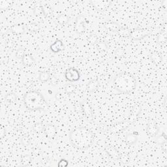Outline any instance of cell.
Masks as SVG:
<instances>
[{"label": "cell", "mask_w": 167, "mask_h": 167, "mask_svg": "<svg viewBox=\"0 0 167 167\" xmlns=\"http://www.w3.org/2000/svg\"><path fill=\"white\" fill-rule=\"evenodd\" d=\"M22 64L25 66H31L33 63H35V60L31 56V55L28 54H25L23 58H22Z\"/></svg>", "instance_id": "obj_15"}, {"label": "cell", "mask_w": 167, "mask_h": 167, "mask_svg": "<svg viewBox=\"0 0 167 167\" xmlns=\"http://www.w3.org/2000/svg\"><path fill=\"white\" fill-rule=\"evenodd\" d=\"M62 95L60 94V93H57V94H55V99H56V100H60L61 99H62Z\"/></svg>", "instance_id": "obj_41"}, {"label": "cell", "mask_w": 167, "mask_h": 167, "mask_svg": "<svg viewBox=\"0 0 167 167\" xmlns=\"http://www.w3.org/2000/svg\"><path fill=\"white\" fill-rule=\"evenodd\" d=\"M86 23H88V22L87 21L86 18L84 15H80L76 17L75 24V28L76 33L78 34L84 33Z\"/></svg>", "instance_id": "obj_6"}, {"label": "cell", "mask_w": 167, "mask_h": 167, "mask_svg": "<svg viewBox=\"0 0 167 167\" xmlns=\"http://www.w3.org/2000/svg\"><path fill=\"white\" fill-rule=\"evenodd\" d=\"M10 30L16 35H20L25 32V27L20 24H17L10 27Z\"/></svg>", "instance_id": "obj_14"}, {"label": "cell", "mask_w": 167, "mask_h": 167, "mask_svg": "<svg viewBox=\"0 0 167 167\" xmlns=\"http://www.w3.org/2000/svg\"><path fill=\"white\" fill-rule=\"evenodd\" d=\"M97 47L99 50H105L108 49V46L105 42H97Z\"/></svg>", "instance_id": "obj_31"}, {"label": "cell", "mask_w": 167, "mask_h": 167, "mask_svg": "<svg viewBox=\"0 0 167 167\" xmlns=\"http://www.w3.org/2000/svg\"><path fill=\"white\" fill-rule=\"evenodd\" d=\"M31 161V157L30 155H24L21 158L20 163L21 165L22 166H28V165H30V163Z\"/></svg>", "instance_id": "obj_25"}, {"label": "cell", "mask_w": 167, "mask_h": 167, "mask_svg": "<svg viewBox=\"0 0 167 167\" xmlns=\"http://www.w3.org/2000/svg\"><path fill=\"white\" fill-rule=\"evenodd\" d=\"M56 22L59 25H65L69 22V17L66 15H60L58 17Z\"/></svg>", "instance_id": "obj_21"}, {"label": "cell", "mask_w": 167, "mask_h": 167, "mask_svg": "<svg viewBox=\"0 0 167 167\" xmlns=\"http://www.w3.org/2000/svg\"><path fill=\"white\" fill-rule=\"evenodd\" d=\"M166 140H167V137L165 133H163L161 135H159V136H158L157 137V139H156V142H157V144H159L160 146L162 145L163 143L166 142Z\"/></svg>", "instance_id": "obj_28"}, {"label": "cell", "mask_w": 167, "mask_h": 167, "mask_svg": "<svg viewBox=\"0 0 167 167\" xmlns=\"http://www.w3.org/2000/svg\"><path fill=\"white\" fill-rule=\"evenodd\" d=\"M24 104L29 110L45 111L48 103L41 93L35 90L26 93L23 97Z\"/></svg>", "instance_id": "obj_3"}, {"label": "cell", "mask_w": 167, "mask_h": 167, "mask_svg": "<svg viewBox=\"0 0 167 167\" xmlns=\"http://www.w3.org/2000/svg\"><path fill=\"white\" fill-rule=\"evenodd\" d=\"M98 41V38L97 37L94 35V34H92V35H90L88 38V41L90 42L91 44H95L97 43Z\"/></svg>", "instance_id": "obj_35"}, {"label": "cell", "mask_w": 167, "mask_h": 167, "mask_svg": "<svg viewBox=\"0 0 167 167\" xmlns=\"http://www.w3.org/2000/svg\"><path fill=\"white\" fill-rule=\"evenodd\" d=\"M65 90L66 93H67L68 94H73L76 91V87L73 84H67L65 85Z\"/></svg>", "instance_id": "obj_27"}, {"label": "cell", "mask_w": 167, "mask_h": 167, "mask_svg": "<svg viewBox=\"0 0 167 167\" xmlns=\"http://www.w3.org/2000/svg\"><path fill=\"white\" fill-rule=\"evenodd\" d=\"M150 59L152 61V62L156 65L161 64V62H162V57H161L159 53L157 52H153L152 54L150 55Z\"/></svg>", "instance_id": "obj_17"}, {"label": "cell", "mask_w": 167, "mask_h": 167, "mask_svg": "<svg viewBox=\"0 0 167 167\" xmlns=\"http://www.w3.org/2000/svg\"><path fill=\"white\" fill-rule=\"evenodd\" d=\"M26 28H27L29 31H32V32H37V31H38L40 30V26H39L38 24L35 22L29 24H28L27 26H26Z\"/></svg>", "instance_id": "obj_24"}, {"label": "cell", "mask_w": 167, "mask_h": 167, "mask_svg": "<svg viewBox=\"0 0 167 167\" xmlns=\"http://www.w3.org/2000/svg\"><path fill=\"white\" fill-rule=\"evenodd\" d=\"M10 6H11V5H10V1H5V0L0 1V9L1 10H5Z\"/></svg>", "instance_id": "obj_30"}, {"label": "cell", "mask_w": 167, "mask_h": 167, "mask_svg": "<svg viewBox=\"0 0 167 167\" xmlns=\"http://www.w3.org/2000/svg\"><path fill=\"white\" fill-rule=\"evenodd\" d=\"M21 143L24 146H28L30 144V139L28 136H23L21 139Z\"/></svg>", "instance_id": "obj_32"}, {"label": "cell", "mask_w": 167, "mask_h": 167, "mask_svg": "<svg viewBox=\"0 0 167 167\" xmlns=\"http://www.w3.org/2000/svg\"><path fill=\"white\" fill-rule=\"evenodd\" d=\"M161 147H162V150L164 151V152H166V151H167V144H166V142H165V143H163V144L161 145Z\"/></svg>", "instance_id": "obj_40"}, {"label": "cell", "mask_w": 167, "mask_h": 167, "mask_svg": "<svg viewBox=\"0 0 167 167\" xmlns=\"http://www.w3.org/2000/svg\"><path fill=\"white\" fill-rule=\"evenodd\" d=\"M105 28L110 31H116L120 28V26L115 22H106L105 23Z\"/></svg>", "instance_id": "obj_16"}, {"label": "cell", "mask_w": 167, "mask_h": 167, "mask_svg": "<svg viewBox=\"0 0 167 167\" xmlns=\"http://www.w3.org/2000/svg\"><path fill=\"white\" fill-rule=\"evenodd\" d=\"M33 13L36 17L37 16H41L42 13V5H36L35 7L33 8Z\"/></svg>", "instance_id": "obj_29"}, {"label": "cell", "mask_w": 167, "mask_h": 167, "mask_svg": "<svg viewBox=\"0 0 167 167\" xmlns=\"http://www.w3.org/2000/svg\"><path fill=\"white\" fill-rule=\"evenodd\" d=\"M42 13H43V15L44 17H48V16L51 15L52 12L51 7L47 5H42Z\"/></svg>", "instance_id": "obj_26"}, {"label": "cell", "mask_w": 167, "mask_h": 167, "mask_svg": "<svg viewBox=\"0 0 167 167\" xmlns=\"http://www.w3.org/2000/svg\"><path fill=\"white\" fill-rule=\"evenodd\" d=\"M166 39V35H160L158 36L157 41H158V42H159V43H161V42H165Z\"/></svg>", "instance_id": "obj_38"}, {"label": "cell", "mask_w": 167, "mask_h": 167, "mask_svg": "<svg viewBox=\"0 0 167 167\" xmlns=\"http://www.w3.org/2000/svg\"><path fill=\"white\" fill-rule=\"evenodd\" d=\"M113 84L118 92L128 94L136 89L137 80L131 74L121 73L118 74L114 78Z\"/></svg>", "instance_id": "obj_2"}, {"label": "cell", "mask_w": 167, "mask_h": 167, "mask_svg": "<svg viewBox=\"0 0 167 167\" xmlns=\"http://www.w3.org/2000/svg\"><path fill=\"white\" fill-rule=\"evenodd\" d=\"M63 49H64V44H63V41L61 39L55 40V42H53L50 46V50L54 54H57V53L62 52Z\"/></svg>", "instance_id": "obj_11"}, {"label": "cell", "mask_w": 167, "mask_h": 167, "mask_svg": "<svg viewBox=\"0 0 167 167\" xmlns=\"http://www.w3.org/2000/svg\"><path fill=\"white\" fill-rule=\"evenodd\" d=\"M90 3L97 10L99 11H104L110 7L112 1L107 0H97V1H91Z\"/></svg>", "instance_id": "obj_7"}, {"label": "cell", "mask_w": 167, "mask_h": 167, "mask_svg": "<svg viewBox=\"0 0 167 167\" xmlns=\"http://www.w3.org/2000/svg\"><path fill=\"white\" fill-rule=\"evenodd\" d=\"M34 129L36 132H40L44 129V127H42L41 123H37L34 125Z\"/></svg>", "instance_id": "obj_37"}, {"label": "cell", "mask_w": 167, "mask_h": 167, "mask_svg": "<svg viewBox=\"0 0 167 167\" xmlns=\"http://www.w3.org/2000/svg\"><path fill=\"white\" fill-rule=\"evenodd\" d=\"M69 165L68 160L65 159H62L58 163V166L59 167H66Z\"/></svg>", "instance_id": "obj_34"}, {"label": "cell", "mask_w": 167, "mask_h": 167, "mask_svg": "<svg viewBox=\"0 0 167 167\" xmlns=\"http://www.w3.org/2000/svg\"><path fill=\"white\" fill-rule=\"evenodd\" d=\"M105 152L107 153V155L112 158L113 159L119 160L120 159V154L118 150L112 146H106L105 148Z\"/></svg>", "instance_id": "obj_12"}, {"label": "cell", "mask_w": 167, "mask_h": 167, "mask_svg": "<svg viewBox=\"0 0 167 167\" xmlns=\"http://www.w3.org/2000/svg\"><path fill=\"white\" fill-rule=\"evenodd\" d=\"M80 73L78 69L75 67H70L65 71V78L67 80L74 82H77L80 78Z\"/></svg>", "instance_id": "obj_4"}, {"label": "cell", "mask_w": 167, "mask_h": 167, "mask_svg": "<svg viewBox=\"0 0 167 167\" xmlns=\"http://www.w3.org/2000/svg\"><path fill=\"white\" fill-rule=\"evenodd\" d=\"M99 86V82L97 80H91L87 85V90L88 92L93 93L95 91Z\"/></svg>", "instance_id": "obj_19"}, {"label": "cell", "mask_w": 167, "mask_h": 167, "mask_svg": "<svg viewBox=\"0 0 167 167\" xmlns=\"http://www.w3.org/2000/svg\"><path fill=\"white\" fill-rule=\"evenodd\" d=\"M49 79H50V74L48 71H44L39 73V80H40L41 82H46L47 81L49 80Z\"/></svg>", "instance_id": "obj_20"}, {"label": "cell", "mask_w": 167, "mask_h": 167, "mask_svg": "<svg viewBox=\"0 0 167 167\" xmlns=\"http://www.w3.org/2000/svg\"><path fill=\"white\" fill-rule=\"evenodd\" d=\"M116 55L118 57H121L124 55V53H125V50L123 48H119L117 50H116Z\"/></svg>", "instance_id": "obj_36"}, {"label": "cell", "mask_w": 167, "mask_h": 167, "mask_svg": "<svg viewBox=\"0 0 167 167\" xmlns=\"http://www.w3.org/2000/svg\"><path fill=\"white\" fill-rule=\"evenodd\" d=\"M131 31L129 30V29L120 27V28L117 31V33L119 35L122 37H129L131 35Z\"/></svg>", "instance_id": "obj_22"}, {"label": "cell", "mask_w": 167, "mask_h": 167, "mask_svg": "<svg viewBox=\"0 0 167 167\" xmlns=\"http://www.w3.org/2000/svg\"><path fill=\"white\" fill-rule=\"evenodd\" d=\"M71 144L78 150H86L93 144L94 137L90 130L81 127L72 130L69 135Z\"/></svg>", "instance_id": "obj_1"}, {"label": "cell", "mask_w": 167, "mask_h": 167, "mask_svg": "<svg viewBox=\"0 0 167 167\" xmlns=\"http://www.w3.org/2000/svg\"><path fill=\"white\" fill-rule=\"evenodd\" d=\"M0 135H1V139H3L5 136V128L3 125H1L0 127Z\"/></svg>", "instance_id": "obj_39"}, {"label": "cell", "mask_w": 167, "mask_h": 167, "mask_svg": "<svg viewBox=\"0 0 167 167\" xmlns=\"http://www.w3.org/2000/svg\"><path fill=\"white\" fill-rule=\"evenodd\" d=\"M25 54L26 53L24 52V50L22 49H19L17 50V52H16V57L18 58V59L22 60V58H23Z\"/></svg>", "instance_id": "obj_33"}, {"label": "cell", "mask_w": 167, "mask_h": 167, "mask_svg": "<svg viewBox=\"0 0 167 167\" xmlns=\"http://www.w3.org/2000/svg\"><path fill=\"white\" fill-rule=\"evenodd\" d=\"M134 122H132L131 120H127L126 121H121V122H119L116 123V125H113L112 128L110 129V131L112 132H118L119 131H122V130L126 129L127 127L132 125Z\"/></svg>", "instance_id": "obj_9"}, {"label": "cell", "mask_w": 167, "mask_h": 167, "mask_svg": "<svg viewBox=\"0 0 167 167\" xmlns=\"http://www.w3.org/2000/svg\"><path fill=\"white\" fill-rule=\"evenodd\" d=\"M5 100H7L8 103H14L16 100H17V97L15 93L14 92H10L7 94L5 97Z\"/></svg>", "instance_id": "obj_23"}, {"label": "cell", "mask_w": 167, "mask_h": 167, "mask_svg": "<svg viewBox=\"0 0 167 167\" xmlns=\"http://www.w3.org/2000/svg\"><path fill=\"white\" fill-rule=\"evenodd\" d=\"M150 34V31L145 30L143 28H137L135 29L133 31H131V35H130V37L134 39L135 41H140L142 40L144 38L147 37Z\"/></svg>", "instance_id": "obj_5"}, {"label": "cell", "mask_w": 167, "mask_h": 167, "mask_svg": "<svg viewBox=\"0 0 167 167\" xmlns=\"http://www.w3.org/2000/svg\"><path fill=\"white\" fill-rule=\"evenodd\" d=\"M159 131V128L155 124H149L146 127V132L148 136L155 137L157 136Z\"/></svg>", "instance_id": "obj_13"}, {"label": "cell", "mask_w": 167, "mask_h": 167, "mask_svg": "<svg viewBox=\"0 0 167 167\" xmlns=\"http://www.w3.org/2000/svg\"><path fill=\"white\" fill-rule=\"evenodd\" d=\"M138 139L137 135L134 134L133 133H129L128 134H127V136L125 137V141L128 145H132L135 144L137 142Z\"/></svg>", "instance_id": "obj_18"}, {"label": "cell", "mask_w": 167, "mask_h": 167, "mask_svg": "<svg viewBox=\"0 0 167 167\" xmlns=\"http://www.w3.org/2000/svg\"><path fill=\"white\" fill-rule=\"evenodd\" d=\"M80 106L85 116L88 120L92 119L94 116V113H93L91 106L90 105L89 103L87 101H81L80 102Z\"/></svg>", "instance_id": "obj_8"}, {"label": "cell", "mask_w": 167, "mask_h": 167, "mask_svg": "<svg viewBox=\"0 0 167 167\" xmlns=\"http://www.w3.org/2000/svg\"><path fill=\"white\" fill-rule=\"evenodd\" d=\"M43 131L46 137L50 138V139L54 138L56 136L58 132L56 127L53 124H47L44 127Z\"/></svg>", "instance_id": "obj_10"}]
</instances>
